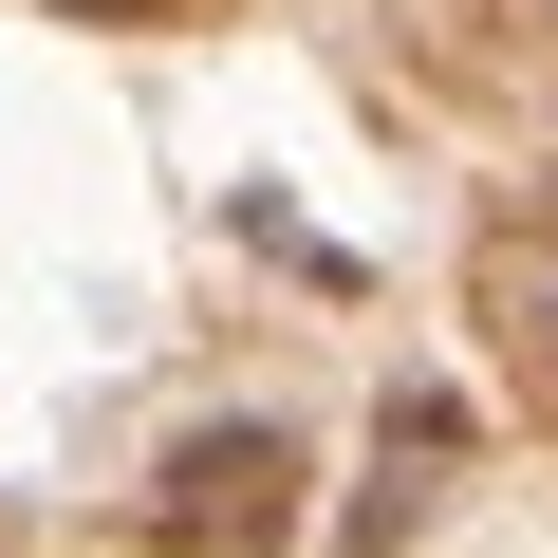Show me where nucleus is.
I'll return each instance as SVG.
<instances>
[{
	"mask_svg": "<svg viewBox=\"0 0 558 558\" xmlns=\"http://www.w3.org/2000/svg\"><path fill=\"white\" fill-rule=\"evenodd\" d=\"M299 484H317V465H299V428H279V410L186 428V447L149 465V539H168V558H279V539L317 521Z\"/></svg>",
	"mask_w": 558,
	"mask_h": 558,
	"instance_id": "1",
	"label": "nucleus"
},
{
	"mask_svg": "<svg viewBox=\"0 0 558 558\" xmlns=\"http://www.w3.org/2000/svg\"><path fill=\"white\" fill-rule=\"evenodd\" d=\"M484 336H502L521 410L558 428V223H502V242H484Z\"/></svg>",
	"mask_w": 558,
	"mask_h": 558,
	"instance_id": "2",
	"label": "nucleus"
},
{
	"mask_svg": "<svg viewBox=\"0 0 558 558\" xmlns=\"http://www.w3.org/2000/svg\"><path fill=\"white\" fill-rule=\"evenodd\" d=\"M447 465H465V410H447V391H410V410L373 428V539H391V521H428V502H447Z\"/></svg>",
	"mask_w": 558,
	"mask_h": 558,
	"instance_id": "3",
	"label": "nucleus"
},
{
	"mask_svg": "<svg viewBox=\"0 0 558 558\" xmlns=\"http://www.w3.org/2000/svg\"><path fill=\"white\" fill-rule=\"evenodd\" d=\"M57 20H205V0H57Z\"/></svg>",
	"mask_w": 558,
	"mask_h": 558,
	"instance_id": "4",
	"label": "nucleus"
}]
</instances>
